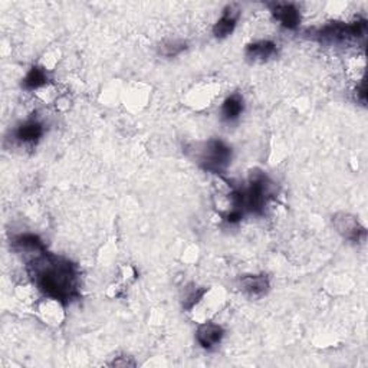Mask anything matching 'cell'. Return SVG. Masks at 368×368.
I'll return each instance as SVG.
<instances>
[{
  "mask_svg": "<svg viewBox=\"0 0 368 368\" xmlns=\"http://www.w3.org/2000/svg\"><path fill=\"white\" fill-rule=\"evenodd\" d=\"M240 18V9L237 5H228L223 9L221 19L213 26V35L218 39H225L233 34V30Z\"/></svg>",
  "mask_w": 368,
  "mask_h": 368,
  "instance_id": "8",
  "label": "cell"
},
{
  "mask_svg": "<svg viewBox=\"0 0 368 368\" xmlns=\"http://www.w3.org/2000/svg\"><path fill=\"white\" fill-rule=\"evenodd\" d=\"M357 96L360 97L361 103L365 104V81L362 79L360 84V88H357Z\"/></svg>",
  "mask_w": 368,
  "mask_h": 368,
  "instance_id": "16",
  "label": "cell"
},
{
  "mask_svg": "<svg viewBox=\"0 0 368 368\" xmlns=\"http://www.w3.org/2000/svg\"><path fill=\"white\" fill-rule=\"evenodd\" d=\"M332 225L336 232L350 242L360 243L365 240V235H367L365 228L350 213H344V211L336 213L332 218Z\"/></svg>",
  "mask_w": 368,
  "mask_h": 368,
  "instance_id": "5",
  "label": "cell"
},
{
  "mask_svg": "<svg viewBox=\"0 0 368 368\" xmlns=\"http://www.w3.org/2000/svg\"><path fill=\"white\" fill-rule=\"evenodd\" d=\"M12 247L16 252L30 255V258L46 251L42 239L34 233H23L15 236L12 240Z\"/></svg>",
  "mask_w": 368,
  "mask_h": 368,
  "instance_id": "11",
  "label": "cell"
},
{
  "mask_svg": "<svg viewBox=\"0 0 368 368\" xmlns=\"http://www.w3.org/2000/svg\"><path fill=\"white\" fill-rule=\"evenodd\" d=\"M317 38L327 44L334 45H344L354 41L364 39L367 35V22L364 19L354 20L350 23L344 22H331L315 34Z\"/></svg>",
  "mask_w": 368,
  "mask_h": 368,
  "instance_id": "4",
  "label": "cell"
},
{
  "mask_svg": "<svg viewBox=\"0 0 368 368\" xmlns=\"http://www.w3.org/2000/svg\"><path fill=\"white\" fill-rule=\"evenodd\" d=\"M26 269L46 298L68 305L79 296V270L71 261L45 251L30 258Z\"/></svg>",
  "mask_w": 368,
  "mask_h": 368,
  "instance_id": "1",
  "label": "cell"
},
{
  "mask_svg": "<svg viewBox=\"0 0 368 368\" xmlns=\"http://www.w3.org/2000/svg\"><path fill=\"white\" fill-rule=\"evenodd\" d=\"M239 287L244 295L258 299L268 294L270 285L268 276L261 273V275H243L239 281Z\"/></svg>",
  "mask_w": 368,
  "mask_h": 368,
  "instance_id": "9",
  "label": "cell"
},
{
  "mask_svg": "<svg viewBox=\"0 0 368 368\" xmlns=\"http://www.w3.org/2000/svg\"><path fill=\"white\" fill-rule=\"evenodd\" d=\"M244 211L262 214L275 195V184L263 171H252L248 186L242 189Z\"/></svg>",
  "mask_w": 368,
  "mask_h": 368,
  "instance_id": "3",
  "label": "cell"
},
{
  "mask_svg": "<svg viewBox=\"0 0 368 368\" xmlns=\"http://www.w3.org/2000/svg\"><path fill=\"white\" fill-rule=\"evenodd\" d=\"M276 53H278V48L276 44L272 41H256L252 42L244 49V56L249 63H266V60L272 59Z\"/></svg>",
  "mask_w": 368,
  "mask_h": 368,
  "instance_id": "12",
  "label": "cell"
},
{
  "mask_svg": "<svg viewBox=\"0 0 368 368\" xmlns=\"http://www.w3.org/2000/svg\"><path fill=\"white\" fill-rule=\"evenodd\" d=\"M270 13L285 29L294 30L301 23V13L294 4H272Z\"/></svg>",
  "mask_w": 368,
  "mask_h": 368,
  "instance_id": "10",
  "label": "cell"
},
{
  "mask_svg": "<svg viewBox=\"0 0 368 368\" xmlns=\"http://www.w3.org/2000/svg\"><path fill=\"white\" fill-rule=\"evenodd\" d=\"M196 163L206 171L213 174H223L232 163V148L219 138H211L200 143L193 150Z\"/></svg>",
  "mask_w": 368,
  "mask_h": 368,
  "instance_id": "2",
  "label": "cell"
},
{
  "mask_svg": "<svg viewBox=\"0 0 368 368\" xmlns=\"http://www.w3.org/2000/svg\"><path fill=\"white\" fill-rule=\"evenodd\" d=\"M225 336V329L222 325L214 322H203L196 331V340L202 348L211 351L216 348Z\"/></svg>",
  "mask_w": 368,
  "mask_h": 368,
  "instance_id": "6",
  "label": "cell"
},
{
  "mask_svg": "<svg viewBox=\"0 0 368 368\" xmlns=\"http://www.w3.org/2000/svg\"><path fill=\"white\" fill-rule=\"evenodd\" d=\"M188 49V44L186 41H181V39H169L160 44L159 46V53L162 56L166 58H173L180 55L181 52H184Z\"/></svg>",
  "mask_w": 368,
  "mask_h": 368,
  "instance_id": "15",
  "label": "cell"
},
{
  "mask_svg": "<svg viewBox=\"0 0 368 368\" xmlns=\"http://www.w3.org/2000/svg\"><path fill=\"white\" fill-rule=\"evenodd\" d=\"M48 81H49V77H48V72H46L45 68L32 67L25 75L22 85L27 91H35V89L45 86L48 84Z\"/></svg>",
  "mask_w": 368,
  "mask_h": 368,
  "instance_id": "14",
  "label": "cell"
},
{
  "mask_svg": "<svg viewBox=\"0 0 368 368\" xmlns=\"http://www.w3.org/2000/svg\"><path fill=\"white\" fill-rule=\"evenodd\" d=\"M243 110H244V100L242 94L235 92V94L229 96L222 104V108H221L222 119L226 122H233L242 115Z\"/></svg>",
  "mask_w": 368,
  "mask_h": 368,
  "instance_id": "13",
  "label": "cell"
},
{
  "mask_svg": "<svg viewBox=\"0 0 368 368\" xmlns=\"http://www.w3.org/2000/svg\"><path fill=\"white\" fill-rule=\"evenodd\" d=\"M44 133L45 129L42 122L35 118H29L16 127V130L13 131V137L20 144L34 145L42 138Z\"/></svg>",
  "mask_w": 368,
  "mask_h": 368,
  "instance_id": "7",
  "label": "cell"
}]
</instances>
